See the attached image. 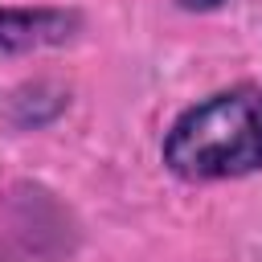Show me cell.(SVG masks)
<instances>
[{
    "label": "cell",
    "mask_w": 262,
    "mask_h": 262,
    "mask_svg": "<svg viewBox=\"0 0 262 262\" xmlns=\"http://www.w3.org/2000/svg\"><path fill=\"white\" fill-rule=\"evenodd\" d=\"M164 168L180 180H233L262 168V86H229L188 106L164 135Z\"/></svg>",
    "instance_id": "cell-1"
},
{
    "label": "cell",
    "mask_w": 262,
    "mask_h": 262,
    "mask_svg": "<svg viewBox=\"0 0 262 262\" xmlns=\"http://www.w3.org/2000/svg\"><path fill=\"white\" fill-rule=\"evenodd\" d=\"M82 29L74 8H0V53H29L61 45Z\"/></svg>",
    "instance_id": "cell-2"
},
{
    "label": "cell",
    "mask_w": 262,
    "mask_h": 262,
    "mask_svg": "<svg viewBox=\"0 0 262 262\" xmlns=\"http://www.w3.org/2000/svg\"><path fill=\"white\" fill-rule=\"evenodd\" d=\"M180 4H184V8H217L221 0H180Z\"/></svg>",
    "instance_id": "cell-3"
}]
</instances>
